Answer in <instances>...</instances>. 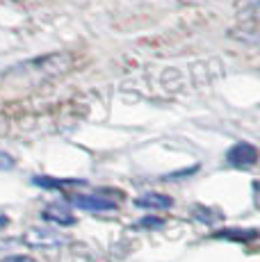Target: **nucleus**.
Instances as JSON below:
<instances>
[{"label": "nucleus", "mask_w": 260, "mask_h": 262, "mask_svg": "<svg viewBox=\"0 0 260 262\" xmlns=\"http://www.w3.org/2000/svg\"><path fill=\"white\" fill-rule=\"evenodd\" d=\"M258 160V150L256 146L247 144V142H240L228 148L226 153V162L231 164V167H237V169H247V167H253Z\"/></svg>", "instance_id": "obj_1"}, {"label": "nucleus", "mask_w": 260, "mask_h": 262, "mask_svg": "<svg viewBox=\"0 0 260 262\" xmlns=\"http://www.w3.org/2000/svg\"><path fill=\"white\" fill-rule=\"evenodd\" d=\"M41 216L46 221H53V224H59V226H73L76 224V216L69 212V210L59 208V205H48V208L41 212Z\"/></svg>", "instance_id": "obj_5"}, {"label": "nucleus", "mask_w": 260, "mask_h": 262, "mask_svg": "<svg viewBox=\"0 0 260 262\" xmlns=\"http://www.w3.org/2000/svg\"><path fill=\"white\" fill-rule=\"evenodd\" d=\"M23 242L28 246H41V249H53V246L62 244V237H59L55 230L48 228H30L26 235H23Z\"/></svg>", "instance_id": "obj_3"}, {"label": "nucleus", "mask_w": 260, "mask_h": 262, "mask_svg": "<svg viewBox=\"0 0 260 262\" xmlns=\"http://www.w3.org/2000/svg\"><path fill=\"white\" fill-rule=\"evenodd\" d=\"M71 203L78 210L84 212H110V210H117V203L105 196H96V194H78L71 199Z\"/></svg>", "instance_id": "obj_2"}, {"label": "nucleus", "mask_w": 260, "mask_h": 262, "mask_svg": "<svg viewBox=\"0 0 260 262\" xmlns=\"http://www.w3.org/2000/svg\"><path fill=\"white\" fill-rule=\"evenodd\" d=\"M139 226H146V228H160V226H162V221L153 219V216H146L144 221H139Z\"/></svg>", "instance_id": "obj_9"}, {"label": "nucleus", "mask_w": 260, "mask_h": 262, "mask_svg": "<svg viewBox=\"0 0 260 262\" xmlns=\"http://www.w3.org/2000/svg\"><path fill=\"white\" fill-rule=\"evenodd\" d=\"M32 183L39 187H64V185H82V180H53L48 176H37Z\"/></svg>", "instance_id": "obj_6"}, {"label": "nucleus", "mask_w": 260, "mask_h": 262, "mask_svg": "<svg viewBox=\"0 0 260 262\" xmlns=\"http://www.w3.org/2000/svg\"><path fill=\"white\" fill-rule=\"evenodd\" d=\"M7 226H9V219H7V216H5V214H0V230H3V228H7Z\"/></svg>", "instance_id": "obj_10"}, {"label": "nucleus", "mask_w": 260, "mask_h": 262, "mask_svg": "<svg viewBox=\"0 0 260 262\" xmlns=\"http://www.w3.org/2000/svg\"><path fill=\"white\" fill-rule=\"evenodd\" d=\"M135 205L137 208H144V210H169L174 205V199L167 194H142L139 199H135Z\"/></svg>", "instance_id": "obj_4"}, {"label": "nucleus", "mask_w": 260, "mask_h": 262, "mask_svg": "<svg viewBox=\"0 0 260 262\" xmlns=\"http://www.w3.org/2000/svg\"><path fill=\"white\" fill-rule=\"evenodd\" d=\"M12 167H14V158L7 155L5 150H0V171H9Z\"/></svg>", "instance_id": "obj_7"}, {"label": "nucleus", "mask_w": 260, "mask_h": 262, "mask_svg": "<svg viewBox=\"0 0 260 262\" xmlns=\"http://www.w3.org/2000/svg\"><path fill=\"white\" fill-rule=\"evenodd\" d=\"M0 262H37V260L30 258V255H23V253H14V255H5Z\"/></svg>", "instance_id": "obj_8"}]
</instances>
